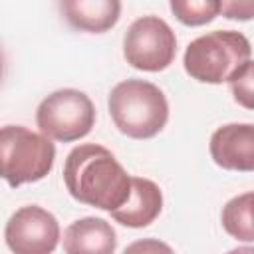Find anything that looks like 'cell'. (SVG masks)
Wrapping results in <instances>:
<instances>
[{
	"mask_svg": "<svg viewBox=\"0 0 254 254\" xmlns=\"http://www.w3.org/2000/svg\"><path fill=\"white\" fill-rule=\"evenodd\" d=\"M210 157L226 171L250 173L254 169V125L228 123L210 135Z\"/></svg>",
	"mask_w": 254,
	"mask_h": 254,
	"instance_id": "ba28073f",
	"label": "cell"
},
{
	"mask_svg": "<svg viewBox=\"0 0 254 254\" xmlns=\"http://www.w3.org/2000/svg\"><path fill=\"white\" fill-rule=\"evenodd\" d=\"M252 206H254V194L242 192L234 198H230L220 212L222 228L240 242H252L254 240V222H252Z\"/></svg>",
	"mask_w": 254,
	"mask_h": 254,
	"instance_id": "7c38bea8",
	"label": "cell"
},
{
	"mask_svg": "<svg viewBox=\"0 0 254 254\" xmlns=\"http://www.w3.org/2000/svg\"><path fill=\"white\" fill-rule=\"evenodd\" d=\"M60 12L73 30L103 34L119 22L121 0H60Z\"/></svg>",
	"mask_w": 254,
	"mask_h": 254,
	"instance_id": "30bf717a",
	"label": "cell"
},
{
	"mask_svg": "<svg viewBox=\"0 0 254 254\" xmlns=\"http://www.w3.org/2000/svg\"><path fill=\"white\" fill-rule=\"evenodd\" d=\"M125 62L141 71H163L177 56V36L159 16H141L125 32Z\"/></svg>",
	"mask_w": 254,
	"mask_h": 254,
	"instance_id": "8992f818",
	"label": "cell"
},
{
	"mask_svg": "<svg viewBox=\"0 0 254 254\" xmlns=\"http://www.w3.org/2000/svg\"><path fill=\"white\" fill-rule=\"evenodd\" d=\"M2 71H4V60H2V52H0V79H2Z\"/></svg>",
	"mask_w": 254,
	"mask_h": 254,
	"instance_id": "2e32d148",
	"label": "cell"
},
{
	"mask_svg": "<svg viewBox=\"0 0 254 254\" xmlns=\"http://www.w3.org/2000/svg\"><path fill=\"white\" fill-rule=\"evenodd\" d=\"M36 125L42 135L54 141L71 143L83 139L95 125L93 101L79 89H58L38 105Z\"/></svg>",
	"mask_w": 254,
	"mask_h": 254,
	"instance_id": "5b68a950",
	"label": "cell"
},
{
	"mask_svg": "<svg viewBox=\"0 0 254 254\" xmlns=\"http://www.w3.org/2000/svg\"><path fill=\"white\" fill-rule=\"evenodd\" d=\"M220 12L228 20L248 22L254 16V0H220Z\"/></svg>",
	"mask_w": 254,
	"mask_h": 254,
	"instance_id": "9a60e30c",
	"label": "cell"
},
{
	"mask_svg": "<svg viewBox=\"0 0 254 254\" xmlns=\"http://www.w3.org/2000/svg\"><path fill=\"white\" fill-rule=\"evenodd\" d=\"M64 183L71 198L111 212L131 190V177L115 155L95 143L73 147L64 163Z\"/></svg>",
	"mask_w": 254,
	"mask_h": 254,
	"instance_id": "6da1fadb",
	"label": "cell"
},
{
	"mask_svg": "<svg viewBox=\"0 0 254 254\" xmlns=\"http://www.w3.org/2000/svg\"><path fill=\"white\" fill-rule=\"evenodd\" d=\"M62 246L67 254H111L117 248V234L105 218L85 216L65 228Z\"/></svg>",
	"mask_w": 254,
	"mask_h": 254,
	"instance_id": "8fae6325",
	"label": "cell"
},
{
	"mask_svg": "<svg viewBox=\"0 0 254 254\" xmlns=\"http://www.w3.org/2000/svg\"><path fill=\"white\" fill-rule=\"evenodd\" d=\"M173 16L185 26H204L220 14V0H169Z\"/></svg>",
	"mask_w": 254,
	"mask_h": 254,
	"instance_id": "4fadbf2b",
	"label": "cell"
},
{
	"mask_svg": "<svg viewBox=\"0 0 254 254\" xmlns=\"http://www.w3.org/2000/svg\"><path fill=\"white\" fill-rule=\"evenodd\" d=\"M163 210V192L157 183L145 177H131V190L125 202L111 210L115 222L127 228H145Z\"/></svg>",
	"mask_w": 254,
	"mask_h": 254,
	"instance_id": "9c48e42d",
	"label": "cell"
},
{
	"mask_svg": "<svg viewBox=\"0 0 254 254\" xmlns=\"http://www.w3.org/2000/svg\"><path fill=\"white\" fill-rule=\"evenodd\" d=\"M252 81H254V64L252 60L246 62L230 79V91L234 95V101L240 103L246 109H252Z\"/></svg>",
	"mask_w": 254,
	"mask_h": 254,
	"instance_id": "5bb4252c",
	"label": "cell"
},
{
	"mask_svg": "<svg viewBox=\"0 0 254 254\" xmlns=\"http://www.w3.org/2000/svg\"><path fill=\"white\" fill-rule=\"evenodd\" d=\"M4 240L16 254H50L60 242V222L50 210L28 204L8 218Z\"/></svg>",
	"mask_w": 254,
	"mask_h": 254,
	"instance_id": "52a82bcc",
	"label": "cell"
},
{
	"mask_svg": "<svg viewBox=\"0 0 254 254\" xmlns=\"http://www.w3.org/2000/svg\"><path fill=\"white\" fill-rule=\"evenodd\" d=\"M54 161L56 147L46 135L24 125L0 127V179L12 189L48 177Z\"/></svg>",
	"mask_w": 254,
	"mask_h": 254,
	"instance_id": "277c9868",
	"label": "cell"
},
{
	"mask_svg": "<svg viewBox=\"0 0 254 254\" xmlns=\"http://www.w3.org/2000/svg\"><path fill=\"white\" fill-rule=\"evenodd\" d=\"M115 127L131 139H151L169 121V101L151 81L125 79L117 83L107 99Z\"/></svg>",
	"mask_w": 254,
	"mask_h": 254,
	"instance_id": "7a4b0ae2",
	"label": "cell"
},
{
	"mask_svg": "<svg viewBox=\"0 0 254 254\" xmlns=\"http://www.w3.org/2000/svg\"><path fill=\"white\" fill-rule=\"evenodd\" d=\"M252 58L250 42L234 30H214L194 38L183 56L185 71L200 83H224Z\"/></svg>",
	"mask_w": 254,
	"mask_h": 254,
	"instance_id": "3957f363",
	"label": "cell"
}]
</instances>
